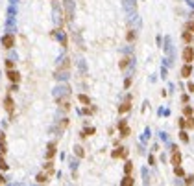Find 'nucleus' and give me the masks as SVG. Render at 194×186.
Segmentation results:
<instances>
[{
  "label": "nucleus",
  "instance_id": "f257e3e1",
  "mask_svg": "<svg viewBox=\"0 0 194 186\" xmlns=\"http://www.w3.org/2000/svg\"><path fill=\"white\" fill-rule=\"evenodd\" d=\"M181 57H183V61H185V63H192L194 61V48L192 46H185V48H183Z\"/></svg>",
  "mask_w": 194,
  "mask_h": 186
},
{
  "label": "nucleus",
  "instance_id": "f03ea898",
  "mask_svg": "<svg viewBox=\"0 0 194 186\" xmlns=\"http://www.w3.org/2000/svg\"><path fill=\"white\" fill-rule=\"evenodd\" d=\"M4 109H6L9 114H13V113H15V102H13V98L9 96V94H8L6 98H4Z\"/></svg>",
  "mask_w": 194,
  "mask_h": 186
},
{
  "label": "nucleus",
  "instance_id": "7ed1b4c3",
  "mask_svg": "<svg viewBox=\"0 0 194 186\" xmlns=\"http://www.w3.org/2000/svg\"><path fill=\"white\" fill-rule=\"evenodd\" d=\"M170 162H172V166H180L181 164V153H180V149H177V148H172Z\"/></svg>",
  "mask_w": 194,
  "mask_h": 186
},
{
  "label": "nucleus",
  "instance_id": "20e7f679",
  "mask_svg": "<svg viewBox=\"0 0 194 186\" xmlns=\"http://www.w3.org/2000/svg\"><path fill=\"white\" fill-rule=\"evenodd\" d=\"M2 46L4 48H13L15 46V37L11 33H8V35H4V37H2Z\"/></svg>",
  "mask_w": 194,
  "mask_h": 186
},
{
  "label": "nucleus",
  "instance_id": "39448f33",
  "mask_svg": "<svg viewBox=\"0 0 194 186\" xmlns=\"http://www.w3.org/2000/svg\"><path fill=\"white\" fill-rule=\"evenodd\" d=\"M8 79L17 85V83H21V74H19L15 68H11V70H8Z\"/></svg>",
  "mask_w": 194,
  "mask_h": 186
},
{
  "label": "nucleus",
  "instance_id": "423d86ee",
  "mask_svg": "<svg viewBox=\"0 0 194 186\" xmlns=\"http://www.w3.org/2000/svg\"><path fill=\"white\" fill-rule=\"evenodd\" d=\"M129 109H131V96H128V100H126V102H124V103L120 105V107H118V113H120V114H124V113H128Z\"/></svg>",
  "mask_w": 194,
  "mask_h": 186
},
{
  "label": "nucleus",
  "instance_id": "0eeeda50",
  "mask_svg": "<svg viewBox=\"0 0 194 186\" xmlns=\"http://www.w3.org/2000/svg\"><path fill=\"white\" fill-rule=\"evenodd\" d=\"M128 157V151H126V149H124V148H117L115 149V151H113V159H126Z\"/></svg>",
  "mask_w": 194,
  "mask_h": 186
},
{
  "label": "nucleus",
  "instance_id": "6e6552de",
  "mask_svg": "<svg viewBox=\"0 0 194 186\" xmlns=\"http://www.w3.org/2000/svg\"><path fill=\"white\" fill-rule=\"evenodd\" d=\"M48 179H50V173H48V172H41V173H39L37 175V183H41V184H44V183H48Z\"/></svg>",
  "mask_w": 194,
  "mask_h": 186
},
{
  "label": "nucleus",
  "instance_id": "1a4fd4ad",
  "mask_svg": "<svg viewBox=\"0 0 194 186\" xmlns=\"http://www.w3.org/2000/svg\"><path fill=\"white\" fill-rule=\"evenodd\" d=\"M192 74V67H191V63H185V67L181 68V78H188Z\"/></svg>",
  "mask_w": 194,
  "mask_h": 186
},
{
  "label": "nucleus",
  "instance_id": "9d476101",
  "mask_svg": "<svg viewBox=\"0 0 194 186\" xmlns=\"http://www.w3.org/2000/svg\"><path fill=\"white\" fill-rule=\"evenodd\" d=\"M54 155H56V144H48V149H46V159L48 160H52V157H54Z\"/></svg>",
  "mask_w": 194,
  "mask_h": 186
},
{
  "label": "nucleus",
  "instance_id": "9b49d317",
  "mask_svg": "<svg viewBox=\"0 0 194 186\" xmlns=\"http://www.w3.org/2000/svg\"><path fill=\"white\" fill-rule=\"evenodd\" d=\"M128 65H129V57H122L120 63H118V68H120V70H126Z\"/></svg>",
  "mask_w": 194,
  "mask_h": 186
},
{
  "label": "nucleus",
  "instance_id": "f8f14e48",
  "mask_svg": "<svg viewBox=\"0 0 194 186\" xmlns=\"http://www.w3.org/2000/svg\"><path fill=\"white\" fill-rule=\"evenodd\" d=\"M185 127H188V129H194V118H192V114L185 118Z\"/></svg>",
  "mask_w": 194,
  "mask_h": 186
},
{
  "label": "nucleus",
  "instance_id": "ddd939ff",
  "mask_svg": "<svg viewBox=\"0 0 194 186\" xmlns=\"http://www.w3.org/2000/svg\"><path fill=\"white\" fill-rule=\"evenodd\" d=\"M183 43H192V33L191 32H187V30H185V32H183Z\"/></svg>",
  "mask_w": 194,
  "mask_h": 186
},
{
  "label": "nucleus",
  "instance_id": "4468645a",
  "mask_svg": "<svg viewBox=\"0 0 194 186\" xmlns=\"http://www.w3.org/2000/svg\"><path fill=\"white\" fill-rule=\"evenodd\" d=\"M122 184H124V186H133V184H135V181L129 177V175H126V177L122 179Z\"/></svg>",
  "mask_w": 194,
  "mask_h": 186
},
{
  "label": "nucleus",
  "instance_id": "2eb2a0df",
  "mask_svg": "<svg viewBox=\"0 0 194 186\" xmlns=\"http://www.w3.org/2000/svg\"><path fill=\"white\" fill-rule=\"evenodd\" d=\"M174 173H176L177 177H185V172H183L181 166H174Z\"/></svg>",
  "mask_w": 194,
  "mask_h": 186
},
{
  "label": "nucleus",
  "instance_id": "dca6fc26",
  "mask_svg": "<svg viewBox=\"0 0 194 186\" xmlns=\"http://www.w3.org/2000/svg\"><path fill=\"white\" fill-rule=\"evenodd\" d=\"M74 153H76L79 159H83V157H85V151H83V148H79V146H76V148H74Z\"/></svg>",
  "mask_w": 194,
  "mask_h": 186
},
{
  "label": "nucleus",
  "instance_id": "f3484780",
  "mask_svg": "<svg viewBox=\"0 0 194 186\" xmlns=\"http://www.w3.org/2000/svg\"><path fill=\"white\" fill-rule=\"evenodd\" d=\"M78 100H79V102H81L83 105H91V100H89V98L85 96V94H79V96H78Z\"/></svg>",
  "mask_w": 194,
  "mask_h": 186
},
{
  "label": "nucleus",
  "instance_id": "a211bd4d",
  "mask_svg": "<svg viewBox=\"0 0 194 186\" xmlns=\"http://www.w3.org/2000/svg\"><path fill=\"white\" fill-rule=\"evenodd\" d=\"M44 172H48V173H50V175L54 173V164L50 162V160H48V162L44 164Z\"/></svg>",
  "mask_w": 194,
  "mask_h": 186
},
{
  "label": "nucleus",
  "instance_id": "6ab92c4d",
  "mask_svg": "<svg viewBox=\"0 0 194 186\" xmlns=\"http://www.w3.org/2000/svg\"><path fill=\"white\" fill-rule=\"evenodd\" d=\"M94 133H96V129H94V127H89V129H85V131L81 133V137H91V135H94Z\"/></svg>",
  "mask_w": 194,
  "mask_h": 186
},
{
  "label": "nucleus",
  "instance_id": "aec40b11",
  "mask_svg": "<svg viewBox=\"0 0 194 186\" xmlns=\"http://www.w3.org/2000/svg\"><path fill=\"white\" fill-rule=\"evenodd\" d=\"M185 30H187V32H191V33L194 35V21H188V22L185 24Z\"/></svg>",
  "mask_w": 194,
  "mask_h": 186
},
{
  "label": "nucleus",
  "instance_id": "412c9836",
  "mask_svg": "<svg viewBox=\"0 0 194 186\" xmlns=\"http://www.w3.org/2000/svg\"><path fill=\"white\" fill-rule=\"evenodd\" d=\"M129 133H131V131H129V127H128V125H126V127H122V129H120V137H122V138L129 137Z\"/></svg>",
  "mask_w": 194,
  "mask_h": 186
},
{
  "label": "nucleus",
  "instance_id": "4be33fe9",
  "mask_svg": "<svg viewBox=\"0 0 194 186\" xmlns=\"http://www.w3.org/2000/svg\"><path fill=\"white\" fill-rule=\"evenodd\" d=\"M180 138H181V142H185V144L188 142V135H187L185 131H181V133H180Z\"/></svg>",
  "mask_w": 194,
  "mask_h": 186
},
{
  "label": "nucleus",
  "instance_id": "5701e85b",
  "mask_svg": "<svg viewBox=\"0 0 194 186\" xmlns=\"http://www.w3.org/2000/svg\"><path fill=\"white\" fill-rule=\"evenodd\" d=\"M8 168H9V166L6 164V160H4L2 157H0V170H4V172H6V170H8Z\"/></svg>",
  "mask_w": 194,
  "mask_h": 186
},
{
  "label": "nucleus",
  "instance_id": "b1692460",
  "mask_svg": "<svg viewBox=\"0 0 194 186\" xmlns=\"http://www.w3.org/2000/svg\"><path fill=\"white\" fill-rule=\"evenodd\" d=\"M185 184H194V175H187L185 177Z\"/></svg>",
  "mask_w": 194,
  "mask_h": 186
},
{
  "label": "nucleus",
  "instance_id": "393cba45",
  "mask_svg": "<svg viewBox=\"0 0 194 186\" xmlns=\"http://www.w3.org/2000/svg\"><path fill=\"white\" fill-rule=\"evenodd\" d=\"M131 170H133V164L131 162H126V175L131 173Z\"/></svg>",
  "mask_w": 194,
  "mask_h": 186
},
{
  "label": "nucleus",
  "instance_id": "a878e982",
  "mask_svg": "<svg viewBox=\"0 0 194 186\" xmlns=\"http://www.w3.org/2000/svg\"><path fill=\"white\" fill-rule=\"evenodd\" d=\"M133 39H135V33H133V30H129V32H128V41L131 43Z\"/></svg>",
  "mask_w": 194,
  "mask_h": 186
},
{
  "label": "nucleus",
  "instance_id": "bb28decb",
  "mask_svg": "<svg viewBox=\"0 0 194 186\" xmlns=\"http://www.w3.org/2000/svg\"><path fill=\"white\" fill-rule=\"evenodd\" d=\"M6 68H8V70L15 68V63H13V61H6Z\"/></svg>",
  "mask_w": 194,
  "mask_h": 186
},
{
  "label": "nucleus",
  "instance_id": "cd10ccee",
  "mask_svg": "<svg viewBox=\"0 0 194 186\" xmlns=\"http://www.w3.org/2000/svg\"><path fill=\"white\" fill-rule=\"evenodd\" d=\"M183 113H185V116H191V114H192V109L191 107H185V109H183Z\"/></svg>",
  "mask_w": 194,
  "mask_h": 186
},
{
  "label": "nucleus",
  "instance_id": "c85d7f7f",
  "mask_svg": "<svg viewBox=\"0 0 194 186\" xmlns=\"http://www.w3.org/2000/svg\"><path fill=\"white\" fill-rule=\"evenodd\" d=\"M126 125H128V122H126V120H120V122H118V129L126 127Z\"/></svg>",
  "mask_w": 194,
  "mask_h": 186
},
{
  "label": "nucleus",
  "instance_id": "c756f323",
  "mask_svg": "<svg viewBox=\"0 0 194 186\" xmlns=\"http://www.w3.org/2000/svg\"><path fill=\"white\" fill-rule=\"evenodd\" d=\"M177 124H180L181 129H185V118H180V122H177Z\"/></svg>",
  "mask_w": 194,
  "mask_h": 186
},
{
  "label": "nucleus",
  "instance_id": "7c9ffc66",
  "mask_svg": "<svg viewBox=\"0 0 194 186\" xmlns=\"http://www.w3.org/2000/svg\"><path fill=\"white\" fill-rule=\"evenodd\" d=\"M187 89H188V92H194V83H188Z\"/></svg>",
  "mask_w": 194,
  "mask_h": 186
},
{
  "label": "nucleus",
  "instance_id": "2f4dec72",
  "mask_svg": "<svg viewBox=\"0 0 194 186\" xmlns=\"http://www.w3.org/2000/svg\"><path fill=\"white\" fill-rule=\"evenodd\" d=\"M0 184H6V179H4L2 175H0Z\"/></svg>",
  "mask_w": 194,
  "mask_h": 186
}]
</instances>
